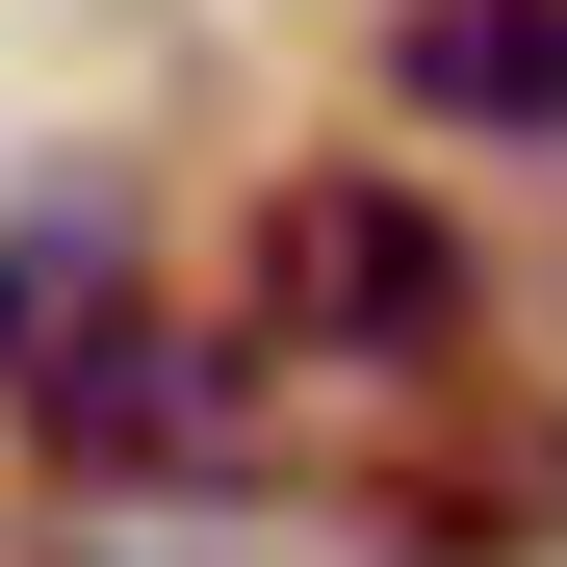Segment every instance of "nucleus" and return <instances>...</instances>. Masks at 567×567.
<instances>
[{
  "label": "nucleus",
  "mask_w": 567,
  "mask_h": 567,
  "mask_svg": "<svg viewBox=\"0 0 567 567\" xmlns=\"http://www.w3.org/2000/svg\"><path fill=\"white\" fill-rule=\"evenodd\" d=\"M258 336L310 388H388V361H464V233L413 181H284L258 207Z\"/></svg>",
  "instance_id": "obj_1"
},
{
  "label": "nucleus",
  "mask_w": 567,
  "mask_h": 567,
  "mask_svg": "<svg viewBox=\"0 0 567 567\" xmlns=\"http://www.w3.org/2000/svg\"><path fill=\"white\" fill-rule=\"evenodd\" d=\"M413 439H361V516H388V567H542L567 542V413L491 388V361H388Z\"/></svg>",
  "instance_id": "obj_2"
},
{
  "label": "nucleus",
  "mask_w": 567,
  "mask_h": 567,
  "mask_svg": "<svg viewBox=\"0 0 567 567\" xmlns=\"http://www.w3.org/2000/svg\"><path fill=\"white\" fill-rule=\"evenodd\" d=\"M27 413H52V464H78V491H130V464H155V491H233V464H284V413L233 388L207 336H155V310H78Z\"/></svg>",
  "instance_id": "obj_3"
},
{
  "label": "nucleus",
  "mask_w": 567,
  "mask_h": 567,
  "mask_svg": "<svg viewBox=\"0 0 567 567\" xmlns=\"http://www.w3.org/2000/svg\"><path fill=\"white\" fill-rule=\"evenodd\" d=\"M388 78H413L439 130H567V0H413Z\"/></svg>",
  "instance_id": "obj_4"
},
{
  "label": "nucleus",
  "mask_w": 567,
  "mask_h": 567,
  "mask_svg": "<svg viewBox=\"0 0 567 567\" xmlns=\"http://www.w3.org/2000/svg\"><path fill=\"white\" fill-rule=\"evenodd\" d=\"M78 310H130L104 233H0V388H52V336H78Z\"/></svg>",
  "instance_id": "obj_5"
}]
</instances>
